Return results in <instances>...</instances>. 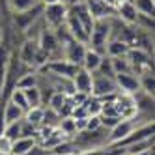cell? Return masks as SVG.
Wrapping results in <instances>:
<instances>
[{
	"instance_id": "obj_18",
	"label": "cell",
	"mask_w": 155,
	"mask_h": 155,
	"mask_svg": "<svg viewBox=\"0 0 155 155\" xmlns=\"http://www.w3.org/2000/svg\"><path fill=\"white\" fill-rule=\"evenodd\" d=\"M43 112H45V107H32L25 112L23 120L32 124V125H36V127H39L43 124Z\"/></svg>"
},
{
	"instance_id": "obj_22",
	"label": "cell",
	"mask_w": 155,
	"mask_h": 155,
	"mask_svg": "<svg viewBox=\"0 0 155 155\" xmlns=\"http://www.w3.org/2000/svg\"><path fill=\"white\" fill-rule=\"evenodd\" d=\"M137 12L140 15H148V17H153V12H155V4L153 0H133Z\"/></svg>"
},
{
	"instance_id": "obj_2",
	"label": "cell",
	"mask_w": 155,
	"mask_h": 155,
	"mask_svg": "<svg viewBox=\"0 0 155 155\" xmlns=\"http://www.w3.org/2000/svg\"><path fill=\"white\" fill-rule=\"evenodd\" d=\"M120 94L114 77H105L99 73H92V95L99 99H107L110 95Z\"/></svg>"
},
{
	"instance_id": "obj_17",
	"label": "cell",
	"mask_w": 155,
	"mask_h": 155,
	"mask_svg": "<svg viewBox=\"0 0 155 155\" xmlns=\"http://www.w3.org/2000/svg\"><path fill=\"white\" fill-rule=\"evenodd\" d=\"M6 4L12 13H21V12H26V9L34 8V6H39L41 2L39 0H6Z\"/></svg>"
},
{
	"instance_id": "obj_10",
	"label": "cell",
	"mask_w": 155,
	"mask_h": 155,
	"mask_svg": "<svg viewBox=\"0 0 155 155\" xmlns=\"http://www.w3.org/2000/svg\"><path fill=\"white\" fill-rule=\"evenodd\" d=\"M114 17H118L121 23H125V25H135L137 23V17H138V12H137V8L133 2H120L114 9Z\"/></svg>"
},
{
	"instance_id": "obj_1",
	"label": "cell",
	"mask_w": 155,
	"mask_h": 155,
	"mask_svg": "<svg viewBox=\"0 0 155 155\" xmlns=\"http://www.w3.org/2000/svg\"><path fill=\"white\" fill-rule=\"evenodd\" d=\"M65 15H68V8H65L64 4H60V2H54V4H49V6H43L41 19H43L45 28L56 30V28L64 26Z\"/></svg>"
},
{
	"instance_id": "obj_31",
	"label": "cell",
	"mask_w": 155,
	"mask_h": 155,
	"mask_svg": "<svg viewBox=\"0 0 155 155\" xmlns=\"http://www.w3.org/2000/svg\"><path fill=\"white\" fill-rule=\"evenodd\" d=\"M41 6H49V4H54V2H58V0H39Z\"/></svg>"
},
{
	"instance_id": "obj_11",
	"label": "cell",
	"mask_w": 155,
	"mask_h": 155,
	"mask_svg": "<svg viewBox=\"0 0 155 155\" xmlns=\"http://www.w3.org/2000/svg\"><path fill=\"white\" fill-rule=\"evenodd\" d=\"M129 45L124 41V39H108L107 41V47H105V56H110V58H116V56H125L129 52Z\"/></svg>"
},
{
	"instance_id": "obj_8",
	"label": "cell",
	"mask_w": 155,
	"mask_h": 155,
	"mask_svg": "<svg viewBox=\"0 0 155 155\" xmlns=\"http://www.w3.org/2000/svg\"><path fill=\"white\" fill-rule=\"evenodd\" d=\"M73 90L77 94H84V95H92V73L86 71L82 68L77 69V73L73 75Z\"/></svg>"
},
{
	"instance_id": "obj_6",
	"label": "cell",
	"mask_w": 155,
	"mask_h": 155,
	"mask_svg": "<svg viewBox=\"0 0 155 155\" xmlns=\"http://www.w3.org/2000/svg\"><path fill=\"white\" fill-rule=\"evenodd\" d=\"M62 51H64V60H68V62H71L75 65H81L82 64V58H84V52H86V43L69 39L64 45Z\"/></svg>"
},
{
	"instance_id": "obj_21",
	"label": "cell",
	"mask_w": 155,
	"mask_h": 155,
	"mask_svg": "<svg viewBox=\"0 0 155 155\" xmlns=\"http://www.w3.org/2000/svg\"><path fill=\"white\" fill-rule=\"evenodd\" d=\"M25 92V97H26V103H28V108L32 107H41V92L38 86H32V88H26Z\"/></svg>"
},
{
	"instance_id": "obj_3",
	"label": "cell",
	"mask_w": 155,
	"mask_h": 155,
	"mask_svg": "<svg viewBox=\"0 0 155 155\" xmlns=\"http://www.w3.org/2000/svg\"><path fill=\"white\" fill-rule=\"evenodd\" d=\"M148 137H153V120L151 121H146V124H142V125H137L124 140H120L118 144H112V146L125 148V146H129V144L138 142V140H144V138H148Z\"/></svg>"
},
{
	"instance_id": "obj_19",
	"label": "cell",
	"mask_w": 155,
	"mask_h": 155,
	"mask_svg": "<svg viewBox=\"0 0 155 155\" xmlns=\"http://www.w3.org/2000/svg\"><path fill=\"white\" fill-rule=\"evenodd\" d=\"M69 95H65L64 92H52V95L49 97V105H47V108H51V110H54V112H62V108H64V105H65V99H68Z\"/></svg>"
},
{
	"instance_id": "obj_30",
	"label": "cell",
	"mask_w": 155,
	"mask_h": 155,
	"mask_svg": "<svg viewBox=\"0 0 155 155\" xmlns=\"http://www.w3.org/2000/svg\"><path fill=\"white\" fill-rule=\"evenodd\" d=\"M105 2H107L110 8H114V9H116V6H118L120 2H124V0H105Z\"/></svg>"
},
{
	"instance_id": "obj_27",
	"label": "cell",
	"mask_w": 155,
	"mask_h": 155,
	"mask_svg": "<svg viewBox=\"0 0 155 155\" xmlns=\"http://www.w3.org/2000/svg\"><path fill=\"white\" fill-rule=\"evenodd\" d=\"M101 127V118L99 116H88L86 118V129L84 131H97Z\"/></svg>"
},
{
	"instance_id": "obj_32",
	"label": "cell",
	"mask_w": 155,
	"mask_h": 155,
	"mask_svg": "<svg viewBox=\"0 0 155 155\" xmlns=\"http://www.w3.org/2000/svg\"><path fill=\"white\" fill-rule=\"evenodd\" d=\"M121 155H151V151H150V153H125V151H124Z\"/></svg>"
},
{
	"instance_id": "obj_4",
	"label": "cell",
	"mask_w": 155,
	"mask_h": 155,
	"mask_svg": "<svg viewBox=\"0 0 155 155\" xmlns=\"http://www.w3.org/2000/svg\"><path fill=\"white\" fill-rule=\"evenodd\" d=\"M41 13H43V6L39 4V6H34V8H30V9H26V12H21V13H13V23H15V26H17V30H21V32H25L30 25H34L36 21L41 17Z\"/></svg>"
},
{
	"instance_id": "obj_25",
	"label": "cell",
	"mask_w": 155,
	"mask_h": 155,
	"mask_svg": "<svg viewBox=\"0 0 155 155\" xmlns=\"http://www.w3.org/2000/svg\"><path fill=\"white\" fill-rule=\"evenodd\" d=\"M21 124H23V120H19V121H12V124H6L2 135H6L9 140H17V138L21 137Z\"/></svg>"
},
{
	"instance_id": "obj_5",
	"label": "cell",
	"mask_w": 155,
	"mask_h": 155,
	"mask_svg": "<svg viewBox=\"0 0 155 155\" xmlns=\"http://www.w3.org/2000/svg\"><path fill=\"white\" fill-rule=\"evenodd\" d=\"M114 81H116V86H118V90L121 94L137 95L140 92V81L133 73H116Z\"/></svg>"
},
{
	"instance_id": "obj_13",
	"label": "cell",
	"mask_w": 155,
	"mask_h": 155,
	"mask_svg": "<svg viewBox=\"0 0 155 155\" xmlns=\"http://www.w3.org/2000/svg\"><path fill=\"white\" fill-rule=\"evenodd\" d=\"M23 116H25V110H21L15 103H12L9 99L4 103V108H2V118H4V124L19 121V120H23Z\"/></svg>"
},
{
	"instance_id": "obj_9",
	"label": "cell",
	"mask_w": 155,
	"mask_h": 155,
	"mask_svg": "<svg viewBox=\"0 0 155 155\" xmlns=\"http://www.w3.org/2000/svg\"><path fill=\"white\" fill-rule=\"evenodd\" d=\"M38 54H39V45H38V39H26L23 45H21L19 51V60L23 62L25 65H36L38 60Z\"/></svg>"
},
{
	"instance_id": "obj_14",
	"label": "cell",
	"mask_w": 155,
	"mask_h": 155,
	"mask_svg": "<svg viewBox=\"0 0 155 155\" xmlns=\"http://www.w3.org/2000/svg\"><path fill=\"white\" fill-rule=\"evenodd\" d=\"M153 150V137H148L144 140H138V142H133L129 146L124 148L125 153H150Z\"/></svg>"
},
{
	"instance_id": "obj_20",
	"label": "cell",
	"mask_w": 155,
	"mask_h": 155,
	"mask_svg": "<svg viewBox=\"0 0 155 155\" xmlns=\"http://www.w3.org/2000/svg\"><path fill=\"white\" fill-rule=\"evenodd\" d=\"M56 127H58L68 138H71L75 133H77V125H75V118H73V116H64V118H60V121H58Z\"/></svg>"
},
{
	"instance_id": "obj_29",
	"label": "cell",
	"mask_w": 155,
	"mask_h": 155,
	"mask_svg": "<svg viewBox=\"0 0 155 155\" xmlns=\"http://www.w3.org/2000/svg\"><path fill=\"white\" fill-rule=\"evenodd\" d=\"M60 4H64L65 8H71V6H75L77 2H79V0H58Z\"/></svg>"
},
{
	"instance_id": "obj_26",
	"label": "cell",
	"mask_w": 155,
	"mask_h": 155,
	"mask_svg": "<svg viewBox=\"0 0 155 155\" xmlns=\"http://www.w3.org/2000/svg\"><path fill=\"white\" fill-rule=\"evenodd\" d=\"M12 144L13 140H9L6 135H0V155H12Z\"/></svg>"
},
{
	"instance_id": "obj_15",
	"label": "cell",
	"mask_w": 155,
	"mask_h": 155,
	"mask_svg": "<svg viewBox=\"0 0 155 155\" xmlns=\"http://www.w3.org/2000/svg\"><path fill=\"white\" fill-rule=\"evenodd\" d=\"M38 140L32 137H19L17 140H13L12 144V155H25Z\"/></svg>"
},
{
	"instance_id": "obj_16",
	"label": "cell",
	"mask_w": 155,
	"mask_h": 155,
	"mask_svg": "<svg viewBox=\"0 0 155 155\" xmlns=\"http://www.w3.org/2000/svg\"><path fill=\"white\" fill-rule=\"evenodd\" d=\"M32 86H39L38 71H28L15 81V88H19V90H26V88H32Z\"/></svg>"
},
{
	"instance_id": "obj_7",
	"label": "cell",
	"mask_w": 155,
	"mask_h": 155,
	"mask_svg": "<svg viewBox=\"0 0 155 155\" xmlns=\"http://www.w3.org/2000/svg\"><path fill=\"white\" fill-rule=\"evenodd\" d=\"M82 2L86 4V8H88V12H90V15L94 17V21L114 17V8H110L105 0H82Z\"/></svg>"
},
{
	"instance_id": "obj_12",
	"label": "cell",
	"mask_w": 155,
	"mask_h": 155,
	"mask_svg": "<svg viewBox=\"0 0 155 155\" xmlns=\"http://www.w3.org/2000/svg\"><path fill=\"white\" fill-rule=\"evenodd\" d=\"M101 58H103V54H99L94 49L86 47V52H84V58H82L81 68L86 69V71H90V73H95L97 68H99V64H101Z\"/></svg>"
},
{
	"instance_id": "obj_24",
	"label": "cell",
	"mask_w": 155,
	"mask_h": 155,
	"mask_svg": "<svg viewBox=\"0 0 155 155\" xmlns=\"http://www.w3.org/2000/svg\"><path fill=\"white\" fill-rule=\"evenodd\" d=\"M9 101L15 103L21 110H28V103H26V97H25V92L23 90H19V88H13L12 94H9Z\"/></svg>"
},
{
	"instance_id": "obj_23",
	"label": "cell",
	"mask_w": 155,
	"mask_h": 155,
	"mask_svg": "<svg viewBox=\"0 0 155 155\" xmlns=\"http://www.w3.org/2000/svg\"><path fill=\"white\" fill-rule=\"evenodd\" d=\"M9 56H12V54L8 52L6 45H4V43H0V86H2V82H4V77H6V71H8Z\"/></svg>"
},
{
	"instance_id": "obj_28",
	"label": "cell",
	"mask_w": 155,
	"mask_h": 155,
	"mask_svg": "<svg viewBox=\"0 0 155 155\" xmlns=\"http://www.w3.org/2000/svg\"><path fill=\"white\" fill-rule=\"evenodd\" d=\"M25 155H51V151H49L45 146H43V144H38V142H36Z\"/></svg>"
}]
</instances>
